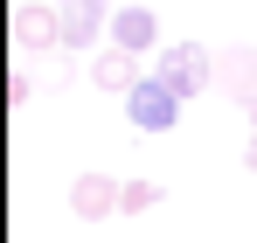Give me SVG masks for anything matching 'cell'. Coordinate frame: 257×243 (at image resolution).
<instances>
[{
    "label": "cell",
    "instance_id": "cell-1",
    "mask_svg": "<svg viewBox=\"0 0 257 243\" xmlns=\"http://www.w3.org/2000/svg\"><path fill=\"white\" fill-rule=\"evenodd\" d=\"M153 77L188 104L195 90H209V83H215V49H202V42H174V49H160V70H153Z\"/></svg>",
    "mask_w": 257,
    "mask_h": 243
},
{
    "label": "cell",
    "instance_id": "cell-2",
    "mask_svg": "<svg viewBox=\"0 0 257 243\" xmlns=\"http://www.w3.org/2000/svg\"><path fill=\"white\" fill-rule=\"evenodd\" d=\"M111 0H56V21H63V49H90L97 35H111Z\"/></svg>",
    "mask_w": 257,
    "mask_h": 243
},
{
    "label": "cell",
    "instance_id": "cell-3",
    "mask_svg": "<svg viewBox=\"0 0 257 243\" xmlns=\"http://www.w3.org/2000/svg\"><path fill=\"white\" fill-rule=\"evenodd\" d=\"M125 118L139 125V132H174V118H181V97H174L160 77H139V90L125 97Z\"/></svg>",
    "mask_w": 257,
    "mask_h": 243
},
{
    "label": "cell",
    "instance_id": "cell-4",
    "mask_svg": "<svg viewBox=\"0 0 257 243\" xmlns=\"http://www.w3.org/2000/svg\"><path fill=\"white\" fill-rule=\"evenodd\" d=\"M118 195H125V181L77 174V181H70V215H77V222H104V215H118Z\"/></svg>",
    "mask_w": 257,
    "mask_h": 243
},
{
    "label": "cell",
    "instance_id": "cell-5",
    "mask_svg": "<svg viewBox=\"0 0 257 243\" xmlns=\"http://www.w3.org/2000/svg\"><path fill=\"white\" fill-rule=\"evenodd\" d=\"M215 90L236 97V104H250V97H257V49H250V42L215 49Z\"/></svg>",
    "mask_w": 257,
    "mask_h": 243
},
{
    "label": "cell",
    "instance_id": "cell-6",
    "mask_svg": "<svg viewBox=\"0 0 257 243\" xmlns=\"http://www.w3.org/2000/svg\"><path fill=\"white\" fill-rule=\"evenodd\" d=\"M160 42V21H153V7H118L111 14V49H125V56H139V49H153Z\"/></svg>",
    "mask_w": 257,
    "mask_h": 243
},
{
    "label": "cell",
    "instance_id": "cell-7",
    "mask_svg": "<svg viewBox=\"0 0 257 243\" xmlns=\"http://www.w3.org/2000/svg\"><path fill=\"white\" fill-rule=\"evenodd\" d=\"M14 49H63L56 7H14Z\"/></svg>",
    "mask_w": 257,
    "mask_h": 243
},
{
    "label": "cell",
    "instance_id": "cell-8",
    "mask_svg": "<svg viewBox=\"0 0 257 243\" xmlns=\"http://www.w3.org/2000/svg\"><path fill=\"white\" fill-rule=\"evenodd\" d=\"M90 83H97V90H111V97H132V90H139V56H125V49H97Z\"/></svg>",
    "mask_w": 257,
    "mask_h": 243
},
{
    "label": "cell",
    "instance_id": "cell-9",
    "mask_svg": "<svg viewBox=\"0 0 257 243\" xmlns=\"http://www.w3.org/2000/svg\"><path fill=\"white\" fill-rule=\"evenodd\" d=\"M160 202V188L153 181H125V195H118V215H139V208H153Z\"/></svg>",
    "mask_w": 257,
    "mask_h": 243
},
{
    "label": "cell",
    "instance_id": "cell-10",
    "mask_svg": "<svg viewBox=\"0 0 257 243\" xmlns=\"http://www.w3.org/2000/svg\"><path fill=\"white\" fill-rule=\"evenodd\" d=\"M28 97H35V77H28V70H14V77H7V104H14V111H21V104H28Z\"/></svg>",
    "mask_w": 257,
    "mask_h": 243
},
{
    "label": "cell",
    "instance_id": "cell-11",
    "mask_svg": "<svg viewBox=\"0 0 257 243\" xmlns=\"http://www.w3.org/2000/svg\"><path fill=\"white\" fill-rule=\"evenodd\" d=\"M243 167H250V174H257V132H250V146H243Z\"/></svg>",
    "mask_w": 257,
    "mask_h": 243
},
{
    "label": "cell",
    "instance_id": "cell-12",
    "mask_svg": "<svg viewBox=\"0 0 257 243\" xmlns=\"http://www.w3.org/2000/svg\"><path fill=\"white\" fill-rule=\"evenodd\" d=\"M243 118H250V132H257V97H250V104H243Z\"/></svg>",
    "mask_w": 257,
    "mask_h": 243
}]
</instances>
